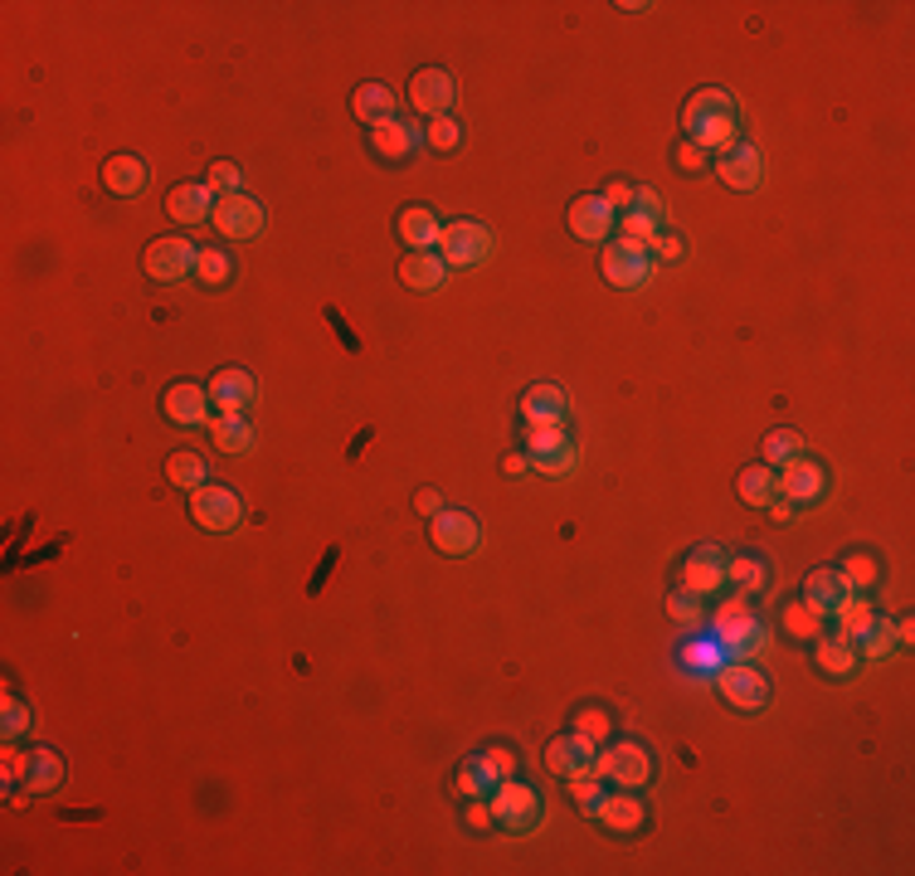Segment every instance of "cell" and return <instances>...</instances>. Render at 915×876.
Masks as SVG:
<instances>
[{
  "label": "cell",
  "instance_id": "cell-60",
  "mask_svg": "<svg viewBox=\"0 0 915 876\" xmlns=\"http://www.w3.org/2000/svg\"><path fill=\"white\" fill-rule=\"evenodd\" d=\"M502 473H507V477H526V473H532V458H526V453H507Z\"/></svg>",
  "mask_w": 915,
  "mask_h": 876
},
{
  "label": "cell",
  "instance_id": "cell-58",
  "mask_svg": "<svg viewBox=\"0 0 915 876\" xmlns=\"http://www.w3.org/2000/svg\"><path fill=\"white\" fill-rule=\"evenodd\" d=\"M414 511H419V516H429V521H434V516H439V511H443V497L434 492V487H424V492L414 497Z\"/></svg>",
  "mask_w": 915,
  "mask_h": 876
},
{
  "label": "cell",
  "instance_id": "cell-43",
  "mask_svg": "<svg viewBox=\"0 0 915 876\" xmlns=\"http://www.w3.org/2000/svg\"><path fill=\"white\" fill-rule=\"evenodd\" d=\"M195 278H200L205 288H224L229 278H234V258H229L224 248H200V258H195Z\"/></svg>",
  "mask_w": 915,
  "mask_h": 876
},
{
  "label": "cell",
  "instance_id": "cell-18",
  "mask_svg": "<svg viewBox=\"0 0 915 876\" xmlns=\"http://www.w3.org/2000/svg\"><path fill=\"white\" fill-rule=\"evenodd\" d=\"M522 419L536 424V429H565L570 419V400L560 385H532L522 394Z\"/></svg>",
  "mask_w": 915,
  "mask_h": 876
},
{
  "label": "cell",
  "instance_id": "cell-8",
  "mask_svg": "<svg viewBox=\"0 0 915 876\" xmlns=\"http://www.w3.org/2000/svg\"><path fill=\"white\" fill-rule=\"evenodd\" d=\"M210 224L220 229L224 239H254L268 229V210L258 200H248L244 191L234 195H215V210H210Z\"/></svg>",
  "mask_w": 915,
  "mask_h": 876
},
{
  "label": "cell",
  "instance_id": "cell-12",
  "mask_svg": "<svg viewBox=\"0 0 915 876\" xmlns=\"http://www.w3.org/2000/svg\"><path fill=\"white\" fill-rule=\"evenodd\" d=\"M453 98H457V83H453L449 69H419L410 78V102L424 112V118H449Z\"/></svg>",
  "mask_w": 915,
  "mask_h": 876
},
{
  "label": "cell",
  "instance_id": "cell-27",
  "mask_svg": "<svg viewBox=\"0 0 915 876\" xmlns=\"http://www.w3.org/2000/svg\"><path fill=\"white\" fill-rule=\"evenodd\" d=\"M595 818L605 823L609 832H638L648 823V803L638 794H605V803L595 808Z\"/></svg>",
  "mask_w": 915,
  "mask_h": 876
},
{
  "label": "cell",
  "instance_id": "cell-44",
  "mask_svg": "<svg viewBox=\"0 0 915 876\" xmlns=\"http://www.w3.org/2000/svg\"><path fill=\"white\" fill-rule=\"evenodd\" d=\"M794 458H804V438H798L794 429H774L765 438V463L769 467H784V463H794Z\"/></svg>",
  "mask_w": 915,
  "mask_h": 876
},
{
  "label": "cell",
  "instance_id": "cell-13",
  "mask_svg": "<svg viewBox=\"0 0 915 876\" xmlns=\"http://www.w3.org/2000/svg\"><path fill=\"white\" fill-rule=\"evenodd\" d=\"M429 536H434V550L439 556H473L477 550V540H483V531H477V521L467 516V511H449L443 507L439 516H434V526H429Z\"/></svg>",
  "mask_w": 915,
  "mask_h": 876
},
{
  "label": "cell",
  "instance_id": "cell-54",
  "mask_svg": "<svg viewBox=\"0 0 915 876\" xmlns=\"http://www.w3.org/2000/svg\"><path fill=\"white\" fill-rule=\"evenodd\" d=\"M467 828H473V832H492V828H497V818H492V803H483V799H467Z\"/></svg>",
  "mask_w": 915,
  "mask_h": 876
},
{
  "label": "cell",
  "instance_id": "cell-50",
  "mask_svg": "<svg viewBox=\"0 0 915 876\" xmlns=\"http://www.w3.org/2000/svg\"><path fill=\"white\" fill-rule=\"evenodd\" d=\"M205 185H210V195H234L239 191V166L234 161H215L210 181H205Z\"/></svg>",
  "mask_w": 915,
  "mask_h": 876
},
{
  "label": "cell",
  "instance_id": "cell-55",
  "mask_svg": "<svg viewBox=\"0 0 915 876\" xmlns=\"http://www.w3.org/2000/svg\"><path fill=\"white\" fill-rule=\"evenodd\" d=\"M751 613V594H731V599H721V609H716V623H735Z\"/></svg>",
  "mask_w": 915,
  "mask_h": 876
},
{
  "label": "cell",
  "instance_id": "cell-35",
  "mask_svg": "<svg viewBox=\"0 0 915 876\" xmlns=\"http://www.w3.org/2000/svg\"><path fill=\"white\" fill-rule=\"evenodd\" d=\"M351 108H356V118L366 122V127H376V122L394 118V93L385 88V83H361L356 98H351Z\"/></svg>",
  "mask_w": 915,
  "mask_h": 876
},
{
  "label": "cell",
  "instance_id": "cell-17",
  "mask_svg": "<svg viewBox=\"0 0 915 876\" xmlns=\"http://www.w3.org/2000/svg\"><path fill=\"white\" fill-rule=\"evenodd\" d=\"M725 560L731 556H721L716 546H696L692 556L682 560V589H692L696 599H701V594H721L725 589Z\"/></svg>",
  "mask_w": 915,
  "mask_h": 876
},
{
  "label": "cell",
  "instance_id": "cell-19",
  "mask_svg": "<svg viewBox=\"0 0 915 876\" xmlns=\"http://www.w3.org/2000/svg\"><path fill=\"white\" fill-rule=\"evenodd\" d=\"M102 185H108L112 195H122V200H132V195H142L151 185V166L132 151H118V156H108V166H102Z\"/></svg>",
  "mask_w": 915,
  "mask_h": 876
},
{
  "label": "cell",
  "instance_id": "cell-3",
  "mask_svg": "<svg viewBox=\"0 0 915 876\" xmlns=\"http://www.w3.org/2000/svg\"><path fill=\"white\" fill-rule=\"evenodd\" d=\"M492 229L477 224V219H453V224L439 229V244H434V254L443 258L449 268H477L487 264V254H492Z\"/></svg>",
  "mask_w": 915,
  "mask_h": 876
},
{
  "label": "cell",
  "instance_id": "cell-37",
  "mask_svg": "<svg viewBox=\"0 0 915 876\" xmlns=\"http://www.w3.org/2000/svg\"><path fill=\"white\" fill-rule=\"evenodd\" d=\"M210 438L220 453H248V443H254V429H248L244 414H215L210 419Z\"/></svg>",
  "mask_w": 915,
  "mask_h": 876
},
{
  "label": "cell",
  "instance_id": "cell-24",
  "mask_svg": "<svg viewBox=\"0 0 915 876\" xmlns=\"http://www.w3.org/2000/svg\"><path fill=\"white\" fill-rule=\"evenodd\" d=\"M716 633H721V643H725V653H731V662H751L755 653H765V643H769V629L760 619H735V623H711Z\"/></svg>",
  "mask_w": 915,
  "mask_h": 876
},
{
  "label": "cell",
  "instance_id": "cell-38",
  "mask_svg": "<svg viewBox=\"0 0 915 876\" xmlns=\"http://www.w3.org/2000/svg\"><path fill=\"white\" fill-rule=\"evenodd\" d=\"M725 584H735L741 594H765L769 589V570L755 556H731V560H725Z\"/></svg>",
  "mask_w": 915,
  "mask_h": 876
},
{
  "label": "cell",
  "instance_id": "cell-61",
  "mask_svg": "<svg viewBox=\"0 0 915 876\" xmlns=\"http://www.w3.org/2000/svg\"><path fill=\"white\" fill-rule=\"evenodd\" d=\"M765 511L779 521V526H789V521H794V502H784V497H774V502H769Z\"/></svg>",
  "mask_w": 915,
  "mask_h": 876
},
{
  "label": "cell",
  "instance_id": "cell-22",
  "mask_svg": "<svg viewBox=\"0 0 915 876\" xmlns=\"http://www.w3.org/2000/svg\"><path fill=\"white\" fill-rule=\"evenodd\" d=\"M570 229H575V239H585V244H605L613 234V210L605 205V195H580V200L570 205Z\"/></svg>",
  "mask_w": 915,
  "mask_h": 876
},
{
  "label": "cell",
  "instance_id": "cell-10",
  "mask_svg": "<svg viewBox=\"0 0 915 876\" xmlns=\"http://www.w3.org/2000/svg\"><path fill=\"white\" fill-rule=\"evenodd\" d=\"M823 492H828V467L818 463V458L804 453V458L779 467V497H784V502L814 507V502H823Z\"/></svg>",
  "mask_w": 915,
  "mask_h": 876
},
{
  "label": "cell",
  "instance_id": "cell-7",
  "mask_svg": "<svg viewBox=\"0 0 915 876\" xmlns=\"http://www.w3.org/2000/svg\"><path fill=\"white\" fill-rule=\"evenodd\" d=\"M711 686L735 706V711H760V706H769V677L755 672L751 662H725L721 672L711 677Z\"/></svg>",
  "mask_w": 915,
  "mask_h": 876
},
{
  "label": "cell",
  "instance_id": "cell-47",
  "mask_svg": "<svg viewBox=\"0 0 915 876\" xmlns=\"http://www.w3.org/2000/svg\"><path fill=\"white\" fill-rule=\"evenodd\" d=\"M565 784H570V799L580 803V813H589V818H595V808H599V803H605V794H609V789L599 784L595 775H575V779H565Z\"/></svg>",
  "mask_w": 915,
  "mask_h": 876
},
{
  "label": "cell",
  "instance_id": "cell-4",
  "mask_svg": "<svg viewBox=\"0 0 915 876\" xmlns=\"http://www.w3.org/2000/svg\"><path fill=\"white\" fill-rule=\"evenodd\" d=\"M526 458H532L536 473L546 477H570L580 467V438L565 434V429H536L526 424Z\"/></svg>",
  "mask_w": 915,
  "mask_h": 876
},
{
  "label": "cell",
  "instance_id": "cell-31",
  "mask_svg": "<svg viewBox=\"0 0 915 876\" xmlns=\"http://www.w3.org/2000/svg\"><path fill=\"white\" fill-rule=\"evenodd\" d=\"M814 657L833 682H847V677L857 672V643H847V638H814Z\"/></svg>",
  "mask_w": 915,
  "mask_h": 876
},
{
  "label": "cell",
  "instance_id": "cell-57",
  "mask_svg": "<svg viewBox=\"0 0 915 876\" xmlns=\"http://www.w3.org/2000/svg\"><path fill=\"white\" fill-rule=\"evenodd\" d=\"M648 254L662 258V264H678V258H682V239H678V234H658V239H652Z\"/></svg>",
  "mask_w": 915,
  "mask_h": 876
},
{
  "label": "cell",
  "instance_id": "cell-59",
  "mask_svg": "<svg viewBox=\"0 0 915 876\" xmlns=\"http://www.w3.org/2000/svg\"><path fill=\"white\" fill-rule=\"evenodd\" d=\"M633 210L658 215V219H662V195H658V191H638V195H633Z\"/></svg>",
  "mask_w": 915,
  "mask_h": 876
},
{
  "label": "cell",
  "instance_id": "cell-30",
  "mask_svg": "<svg viewBox=\"0 0 915 876\" xmlns=\"http://www.w3.org/2000/svg\"><path fill=\"white\" fill-rule=\"evenodd\" d=\"M59 784H64V759H59L54 750H29V769H25V779H20V789H29V794H54Z\"/></svg>",
  "mask_w": 915,
  "mask_h": 876
},
{
  "label": "cell",
  "instance_id": "cell-25",
  "mask_svg": "<svg viewBox=\"0 0 915 876\" xmlns=\"http://www.w3.org/2000/svg\"><path fill=\"white\" fill-rule=\"evenodd\" d=\"M205 394H210V404L220 414H244L248 404H254V375L248 370H220L210 385H205Z\"/></svg>",
  "mask_w": 915,
  "mask_h": 876
},
{
  "label": "cell",
  "instance_id": "cell-36",
  "mask_svg": "<svg viewBox=\"0 0 915 876\" xmlns=\"http://www.w3.org/2000/svg\"><path fill=\"white\" fill-rule=\"evenodd\" d=\"M779 629L798 643H814V638H823V613H814L804 599H794V604L779 609Z\"/></svg>",
  "mask_w": 915,
  "mask_h": 876
},
{
  "label": "cell",
  "instance_id": "cell-39",
  "mask_svg": "<svg viewBox=\"0 0 915 876\" xmlns=\"http://www.w3.org/2000/svg\"><path fill=\"white\" fill-rule=\"evenodd\" d=\"M166 477H171V487H181V492H195V487H205V458L181 448V453L166 458Z\"/></svg>",
  "mask_w": 915,
  "mask_h": 876
},
{
  "label": "cell",
  "instance_id": "cell-15",
  "mask_svg": "<svg viewBox=\"0 0 915 876\" xmlns=\"http://www.w3.org/2000/svg\"><path fill=\"white\" fill-rule=\"evenodd\" d=\"M419 137L424 132L414 127V122H404V118H385V122H376V127L366 132V142H370V151L380 156V161H410L414 151H419Z\"/></svg>",
  "mask_w": 915,
  "mask_h": 876
},
{
  "label": "cell",
  "instance_id": "cell-21",
  "mask_svg": "<svg viewBox=\"0 0 915 876\" xmlns=\"http://www.w3.org/2000/svg\"><path fill=\"white\" fill-rule=\"evenodd\" d=\"M852 594H857V589L842 580V570H814V575L804 580V604L814 613H823V619H828V613H838Z\"/></svg>",
  "mask_w": 915,
  "mask_h": 876
},
{
  "label": "cell",
  "instance_id": "cell-29",
  "mask_svg": "<svg viewBox=\"0 0 915 876\" xmlns=\"http://www.w3.org/2000/svg\"><path fill=\"white\" fill-rule=\"evenodd\" d=\"M400 244H410V254H429L434 244H439V219H434L429 205H410V210L400 215Z\"/></svg>",
  "mask_w": 915,
  "mask_h": 876
},
{
  "label": "cell",
  "instance_id": "cell-11",
  "mask_svg": "<svg viewBox=\"0 0 915 876\" xmlns=\"http://www.w3.org/2000/svg\"><path fill=\"white\" fill-rule=\"evenodd\" d=\"M191 516L200 521L205 531H239V521H244V502H239V492H229V487H195L191 492Z\"/></svg>",
  "mask_w": 915,
  "mask_h": 876
},
{
  "label": "cell",
  "instance_id": "cell-46",
  "mask_svg": "<svg viewBox=\"0 0 915 876\" xmlns=\"http://www.w3.org/2000/svg\"><path fill=\"white\" fill-rule=\"evenodd\" d=\"M668 619L678 623V629H696V623H701V599H696L692 589H672L668 594Z\"/></svg>",
  "mask_w": 915,
  "mask_h": 876
},
{
  "label": "cell",
  "instance_id": "cell-1",
  "mask_svg": "<svg viewBox=\"0 0 915 876\" xmlns=\"http://www.w3.org/2000/svg\"><path fill=\"white\" fill-rule=\"evenodd\" d=\"M682 132L701 151H731L741 142V102L725 88H696L682 108Z\"/></svg>",
  "mask_w": 915,
  "mask_h": 876
},
{
  "label": "cell",
  "instance_id": "cell-6",
  "mask_svg": "<svg viewBox=\"0 0 915 876\" xmlns=\"http://www.w3.org/2000/svg\"><path fill=\"white\" fill-rule=\"evenodd\" d=\"M599 268H605V278L613 288L633 292V288H643L652 278V254H648V244L613 239V244H605V254H599Z\"/></svg>",
  "mask_w": 915,
  "mask_h": 876
},
{
  "label": "cell",
  "instance_id": "cell-14",
  "mask_svg": "<svg viewBox=\"0 0 915 876\" xmlns=\"http://www.w3.org/2000/svg\"><path fill=\"white\" fill-rule=\"evenodd\" d=\"M595 755L599 745H589L585 735H575V730H565V735H556L546 745V769L560 779H575V775H595Z\"/></svg>",
  "mask_w": 915,
  "mask_h": 876
},
{
  "label": "cell",
  "instance_id": "cell-56",
  "mask_svg": "<svg viewBox=\"0 0 915 876\" xmlns=\"http://www.w3.org/2000/svg\"><path fill=\"white\" fill-rule=\"evenodd\" d=\"M672 161H678V171H706V151L692 142H682L678 151H672Z\"/></svg>",
  "mask_w": 915,
  "mask_h": 876
},
{
  "label": "cell",
  "instance_id": "cell-45",
  "mask_svg": "<svg viewBox=\"0 0 915 876\" xmlns=\"http://www.w3.org/2000/svg\"><path fill=\"white\" fill-rule=\"evenodd\" d=\"M35 721V711H29V702H20V696L5 692V702H0V735L5 740H20Z\"/></svg>",
  "mask_w": 915,
  "mask_h": 876
},
{
  "label": "cell",
  "instance_id": "cell-49",
  "mask_svg": "<svg viewBox=\"0 0 915 876\" xmlns=\"http://www.w3.org/2000/svg\"><path fill=\"white\" fill-rule=\"evenodd\" d=\"M424 142H429L434 151H453V146L463 142V127H457L453 118H429V127H424Z\"/></svg>",
  "mask_w": 915,
  "mask_h": 876
},
{
  "label": "cell",
  "instance_id": "cell-2",
  "mask_svg": "<svg viewBox=\"0 0 915 876\" xmlns=\"http://www.w3.org/2000/svg\"><path fill=\"white\" fill-rule=\"evenodd\" d=\"M487 803H492V818L502 823L512 838L536 832L540 818H546V803H540V794H536V789H526V784H516V779H502V784L487 794Z\"/></svg>",
  "mask_w": 915,
  "mask_h": 876
},
{
  "label": "cell",
  "instance_id": "cell-26",
  "mask_svg": "<svg viewBox=\"0 0 915 876\" xmlns=\"http://www.w3.org/2000/svg\"><path fill=\"white\" fill-rule=\"evenodd\" d=\"M215 210V195H210V185H175L171 195H166V215L175 219V224H205Z\"/></svg>",
  "mask_w": 915,
  "mask_h": 876
},
{
  "label": "cell",
  "instance_id": "cell-42",
  "mask_svg": "<svg viewBox=\"0 0 915 876\" xmlns=\"http://www.w3.org/2000/svg\"><path fill=\"white\" fill-rule=\"evenodd\" d=\"M838 570H842V580H847V584H852V589H857V594H871V589H877V584H881V565H877V560H871V556H867V550H852V556L842 560Z\"/></svg>",
  "mask_w": 915,
  "mask_h": 876
},
{
  "label": "cell",
  "instance_id": "cell-40",
  "mask_svg": "<svg viewBox=\"0 0 915 876\" xmlns=\"http://www.w3.org/2000/svg\"><path fill=\"white\" fill-rule=\"evenodd\" d=\"M871 613H877V609H871V599H867V594H852V599L833 613V619H838V638L857 643V638H862V629L871 623Z\"/></svg>",
  "mask_w": 915,
  "mask_h": 876
},
{
  "label": "cell",
  "instance_id": "cell-53",
  "mask_svg": "<svg viewBox=\"0 0 915 876\" xmlns=\"http://www.w3.org/2000/svg\"><path fill=\"white\" fill-rule=\"evenodd\" d=\"M633 195H638V185H629V181H609V185H605V205H609V210H623V215H629V210H633Z\"/></svg>",
  "mask_w": 915,
  "mask_h": 876
},
{
  "label": "cell",
  "instance_id": "cell-48",
  "mask_svg": "<svg viewBox=\"0 0 915 876\" xmlns=\"http://www.w3.org/2000/svg\"><path fill=\"white\" fill-rule=\"evenodd\" d=\"M658 234H662V219L658 215H643V210L623 215V239H633V244H652Z\"/></svg>",
  "mask_w": 915,
  "mask_h": 876
},
{
  "label": "cell",
  "instance_id": "cell-28",
  "mask_svg": "<svg viewBox=\"0 0 915 876\" xmlns=\"http://www.w3.org/2000/svg\"><path fill=\"white\" fill-rule=\"evenodd\" d=\"M443 278H449V264H443L439 254H404L400 258V283L414 288V292H439Z\"/></svg>",
  "mask_w": 915,
  "mask_h": 876
},
{
  "label": "cell",
  "instance_id": "cell-34",
  "mask_svg": "<svg viewBox=\"0 0 915 876\" xmlns=\"http://www.w3.org/2000/svg\"><path fill=\"white\" fill-rule=\"evenodd\" d=\"M497 784H502V779H497L492 769H487L483 755H467L463 765H457V775H453V789H457L463 799H487Z\"/></svg>",
  "mask_w": 915,
  "mask_h": 876
},
{
  "label": "cell",
  "instance_id": "cell-23",
  "mask_svg": "<svg viewBox=\"0 0 915 876\" xmlns=\"http://www.w3.org/2000/svg\"><path fill=\"white\" fill-rule=\"evenodd\" d=\"M760 171H765L760 151H755V146H745V142H735L731 151L716 156V175H721L731 191H755V185H760Z\"/></svg>",
  "mask_w": 915,
  "mask_h": 876
},
{
  "label": "cell",
  "instance_id": "cell-5",
  "mask_svg": "<svg viewBox=\"0 0 915 876\" xmlns=\"http://www.w3.org/2000/svg\"><path fill=\"white\" fill-rule=\"evenodd\" d=\"M595 775L605 779V784H613V789H643L652 779V755L643 745H633V740H619L613 750L599 745Z\"/></svg>",
  "mask_w": 915,
  "mask_h": 876
},
{
  "label": "cell",
  "instance_id": "cell-52",
  "mask_svg": "<svg viewBox=\"0 0 915 876\" xmlns=\"http://www.w3.org/2000/svg\"><path fill=\"white\" fill-rule=\"evenodd\" d=\"M483 759H487V769H492L497 779H512V775H516V755H512L507 745H487Z\"/></svg>",
  "mask_w": 915,
  "mask_h": 876
},
{
  "label": "cell",
  "instance_id": "cell-51",
  "mask_svg": "<svg viewBox=\"0 0 915 876\" xmlns=\"http://www.w3.org/2000/svg\"><path fill=\"white\" fill-rule=\"evenodd\" d=\"M29 769V750H15V740H5V789H20Z\"/></svg>",
  "mask_w": 915,
  "mask_h": 876
},
{
  "label": "cell",
  "instance_id": "cell-33",
  "mask_svg": "<svg viewBox=\"0 0 915 876\" xmlns=\"http://www.w3.org/2000/svg\"><path fill=\"white\" fill-rule=\"evenodd\" d=\"M901 648V629H896V619H881V613H871V623L862 629V638H857V653L862 657H891Z\"/></svg>",
  "mask_w": 915,
  "mask_h": 876
},
{
  "label": "cell",
  "instance_id": "cell-32",
  "mask_svg": "<svg viewBox=\"0 0 915 876\" xmlns=\"http://www.w3.org/2000/svg\"><path fill=\"white\" fill-rule=\"evenodd\" d=\"M735 487H741L745 507H769L779 497V473L769 463H755V467H745V473L735 477Z\"/></svg>",
  "mask_w": 915,
  "mask_h": 876
},
{
  "label": "cell",
  "instance_id": "cell-16",
  "mask_svg": "<svg viewBox=\"0 0 915 876\" xmlns=\"http://www.w3.org/2000/svg\"><path fill=\"white\" fill-rule=\"evenodd\" d=\"M210 394L200 390V385H191V380H181V385H171V390L161 394V414L175 424V429H195V424H210Z\"/></svg>",
  "mask_w": 915,
  "mask_h": 876
},
{
  "label": "cell",
  "instance_id": "cell-20",
  "mask_svg": "<svg viewBox=\"0 0 915 876\" xmlns=\"http://www.w3.org/2000/svg\"><path fill=\"white\" fill-rule=\"evenodd\" d=\"M678 657H682L686 677H696V682H711V677L721 672L725 662H731V653H725V643H721V633H716V629L701 633V638H692Z\"/></svg>",
  "mask_w": 915,
  "mask_h": 876
},
{
  "label": "cell",
  "instance_id": "cell-41",
  "mask_svg": "<svg viewBox=\"0 0 915 876\" xmlns=\"http://www.w3.org/2000/svg\"><path fill=\"white\" fill-rule=\"evenodd\" d=\"M570 730H575V735H585L589 745H609V740H613V716L605 711V706H580L575 721H570Z\"/></svg>",
  "mask_w": 915,
  "mask_h": 876
},
{
  "label": "cell",
  "instance_id": "cell-9",
  "mask_svg": "<svg viewBox=\"0 0 915 876\" xmlns=\"http://www.w3.org/2000/svg\"><path fill=\"white\" fill-rule=\"evenodd\" d=\"M195 258H200V248H195L191 239H175V234L156 239V244L147 248V278L161 283V288H175L195 273Z\"/></svg>",
  "mask_w": 915,
  "mask_h": 876
}]
</instances>
